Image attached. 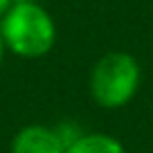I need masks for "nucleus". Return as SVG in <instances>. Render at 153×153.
Segmentation results:
<instances>
[{
    "instance_id": "obj_1",
    "label": "nucleus",
    "mask_w": 153,
    "mask_h": 153,
    "mask_svg": "<svg viewBox=\"0 0 153 153\" xmlns=\"http://www.w3.org/2000/svg\"><path fill=\"white\" fill-rule=\"evenodd\" d=\"M5 48L20 59H41L56 43V25L45 7L34 0H16L0 18Z\"/></svg>"
},
{
    "instance_id": "obj_2",
    "label": "nucleus",
    "mask_w": 153,
    "mask_h": 153,
    "mask_svg": "<svg viewBox=\"0 0 153 153\" xmlns=\"http://www.w3.org/2000/svg\"><path fill=\"white\" fill-rule=\"evenodd\" d=\"M142 83V68L128 52L113 50L101 54L90 70V97L106 110L124 108L135 99Z\"/></svg>"
},
{
    "instance_id": "obj_3",
    "label": "nucleus",
    "mask_w": 153,
    "mask_h": 153,
    "mask_svg": "<svg viewBox=\"0 0 153 153\" xmlns=\"http://www.w3.org/2000/svg\"><path fill=\"white\" fill-rule=\"evenodd\" d=\"M9 153H65V142L56 126L27 124L11 137Z\"/></svg>"
},
{
    "instance_id": "obj_4",
    "label": "nucleus",
    "mask_w": 153,
    "mask_h": 153,
    "mask_svg": "<svg viewBox=\"0 0 153 153\" xmlns=\"http://www.w3.org/2000/svg\"><path fill=\"white\" fill-rule=\"evenodd\" d=\"M65 153H126L124 144L108 133H83L65 149Z\"/></svg>"
},
{
    "instance_id": "obj_5",
    "label": "nucleus",
    "mask_w": 153,
    "mask_h": 153,
    "mask_svg": "<svg viewBox=\"0 0 153 153\" xmlns=\"http://www.w3.org/2000/svg\"><path fill=\"white\" fill-rule=\"evenodd\" d=\"M16 0H0V18H2V16H5V11L9 9L11 5H14Z\"/></svg>"
},
{
    "instance_id": "obj_6",
    "label": "nucleus",
    "mask_w": 153,
    "mask_h": 153,
    "mask_svg": "<svg viewBox=\"0 0 153 153\" xmlns=\"http://www.w3.org/2000/svg\"><path fill=\"white\" fill-rule=\"evenodd\" d=\"M5 41H2V34H0V63H2V59H5Z\"/></svg>"
}]
</instances>
